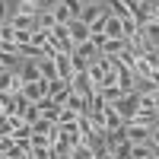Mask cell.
<instances>
[{
	"label": "cell",
	"mask_w": 159,
	"mask_h": 159,
	"mask_svg": "<svg viewBox=\"0 0 159 159\" xmlns=\"http://www.w3.org/2000/svg\"><path fill=\"white\" fill-rule=\"evenodd\" d=\"M111 108L124 118V124H130V121H134V115H137V108H140V92H127V96H121Z\"/></svg>",
	"instance_id": "1"
},
{
	"label": "cell",
	"mask_w": 159,
	"mask_h": 159,
	"mask_svg": "<svg viewBox=\"0 0 159 159\" xmlns=\"http://www.w3.org/2000/svg\"><path fill=\"white\" fill-rule=\"evenodd\" d=\"M70 92H73V86H70V80H54V83H48V99L54 102V105H67V99H70Z\"/></svg>",
	"instance_id": "2"
},
{
	"label": "cell",
	"mask_w": 159,
	"mask_h": 159,
	"mask_svg": "<svg viewBox=\"0 0 159 159\" xmlns=\"http://www.w3.org/2000/svg\"><path fill=\"white\" fill-rule=\"evenodd\" d=\"M22 96L29 99V102H45L48 99V80L38 76V80H32V83H25L22 86Z\"/></svg>",
	"instance_id": "3"
},
{
	"label": "cell",
	"mask_w": 159,
	"mask_h": 159,
	"mask_svg": "<svg viewBox=\"0 0 159 159\" xmlns=\"http://www.w3.org/2000/svg\"><path fill=\"white\" fill-rule=\"evenodd\" d=\"M124 51H127V38H108V35H105L102 57H121Z\"/></svg>",
	"instance_id": "4"
},
{
	"label": "cell",
	"mask_w": 159,
	"mask_h": 159,
	"mask_svg": "<svg viewBox=\"0 0 159 159\" xmlns=\"http://www.w3.org/2000/svg\"><path fill=\"white\" fill-rule=\"evenodd\" d=\"M35 16H38V13H13L10 25L19 29V32H35Z\"/></svg>",
	"instance_id": "5"
},
{
	"label": "cell",
	"mask_w": 159,
	"mask_h": 159,
	"mask_svg": "<svg viewBox=\"0 0 159 159\" xmlns=\"http://www.w3.org/2000/svg\"><path fill=\"white\" fill-rule=\"evenodd\" d=\"M54 57H57V54H54ZM54 57H42V61H35V64H38V76L48 80V83L61 80V76H57V64H54Z\"/></svg>",
	"instance_id": "6"
},
{
	"label": "cell",
	"mask_w": 159,
	"mask_h": 159,
	"mask_svg": "<svg viewBox=\"0 0 159 159\" xmlns=\"http://www.w3.org/2000/svg\"><path fill=\"white\" fill-rule=\"evenodd\" d=\"M67 32H70V42H73V45H83V42H89V25H86L83 19H73V22L67 25Z\"/></svg>",
	"instance_id": "7"
},
{
	"label": "cell",
	"mask_w": 159,
	"mask_h": 159,
	"mask_svg": "<svg viewBox=\"0 0 159 159\" xmlns=\"http://www.w3.org/2000/svg\"><path fill=\"white\" fill-rule=\"evenodd\" d=\"M127 140H130V143H150V140H153V127L127 124Z\"/></svg>",
	"instance_id": "8"
},
{
	"label": "cell",
	"mask_w": 159,
	"mask_h": 159,
	"mask_svg": "<svg viewBox=\"0 0 159 159\" xmlns=\"http://www.w3.org/2000/svg\"><path fill=\"white\" fill-rule=\"evenodd\" d=\"M57 16H54V10H38V16H35V29H45V32H54L57 29Z\"/></svg>",
	"instance_id": "9"
},
{
	"label": "cell",
	"mask_w": 159,
	"mask_h": 159,
	"mask_svg": "<svg viewBox=\"0 0 159 159\" xmlns=\"http://www.w3.org/2000/svg\"><path fill=\"white\" fill-rule=\"evenodd\" d=\"M140 32H143V38H147V45H150L153 51H159V22H156V19L143 22V25H140Z\"/></svg>",
	"instance_id": "10"
},
{
	"label": "cell",
	"mask_w": 159,
	"mask_h": 159,
	"mask_svg": "<svg viewBox=\"0 0 159 159\" xmlns=\"http://www.w3.org/2000/svg\"><path fill=\"white\" fill-rule=\"evenodd\" d=\"M64 108H70V111H76V115H89V99L80 96V92H70V99H67Z\"/></svg>",
	"instance_id": "11"
},
{
	"label": "cell",
	"mask_w": 159,
	"mask_h": 159,
	"mask_svg": "<svg viewBox=\"0 0 159 159\" xmlns=\"http://www.w3.org/2000/svg\"><path fill=\"white\" fill-rule=\"evenodd\" d=\"M105 35L108 38H124V25H121V16H105Z\"/></svg>",
	"instance_id": "12"
},
{
	"label": "cell",
	"mask_w": 159,
	"mask_h": 159,
	"mask_svg": "<svg viewBox=\"0 0 159 159\" xmlns=\"http://www.w3.org/2000/svg\"><path fill=\"white\" fill-rule=\"evenodd\" d=\"M140 111H156L159 115V92H140Z\"/></svg>",
	"instance_id": "13"
},
{
	"label": "cell",
	"mask_w": 159,
	"mask_h": 159,
	"mask_svg": "<svg viewBox=\"0 0 159 159\" xmlns=\"http://www.w3.org/2000/svg\"><path fill=\"white\" fill-rule=\"evenodd\" d=\"M54 64H57V76H61V80H70V76H73L70 54H57V57H54Z\"/></svg>",
	"instance_id": "14"
},
{
	"label": "cell",
	"mask_w": 159,
	"mask_h": 159,
	"mask_svg": "<svg viewBox=\"0 0 159 159\" xmlns=\"http://www.w3.org/2000/svg\"><path fill=\"white\" fill-rule=\"evenodd\" d=\"M99 96L105 99V105H115L118 99L124 96V89H121V86H102V89H99Z\"/></svg>",
	"instance_id": "15"
},
{
	"label": "cell",
	"mask_w": 159,
	"mask_h": 159,
	"mask_svg": "<svg viewBox=\"0 0 159 159\" xmlns=\"http://www.w3.org/2000/svg\"><path fill=\"white\" fill-rule=\"evenodd\" d=\"M156 121H159V115H156V111H140V108H137V115H134V121H130V124H143V127H156Z\"/></svg>",
	"instance_id": "16"
},
{
	"label": "cell",
	"mask_w": 159,
	"mask_h": 159,
	"mask_svg": "<svg viewBox=\"0 0 159 159\" xmlns=\"http://www.w3.org/2000/svg\"><path fill=\"white\" fill-rule=\"evenodd\" d=\"M105 127H108V130H118V127H124V118L118 115V111L111 108V105L105 108Z\"/></svg>",
	"instance_id": "17"
},
{
	"label": "cell",
	"mask_w": 159,
	"mask_h": 159,
	"mask_svg": "<svg viewBox=\"0 0 159 159\" xmlns=\"http://www.w3.org/2000/svg\"><path fill=\"white\" fill-rule=\"evenodd\" d=\"M153 156V143H130V159H147Z\"/></svg>",
	"instance_id": "18"
},
{
	"label": "cell",
	"mask_w": 159,
	"mask_h": 159,
	"mask_svg": "<svg viewBox=\"0 0 159 159\" xmlns=\"http://www.w3.org/2000/svg\"><path fill=\"white\" fill-rule=\"evenodd\" d=\"M73 124H80V115H76V111H70V108H61L57 127H73Z\"/></svg>",
	"instance_id": "19"
},
{
	"label": "cell",
	"mask_w": 159,
	"mask_h": 159,
	"mask_svg": "<svg viewBox=\"0 0 159 159\" xmlns=\"http://www.w3.org/2000/svg\"><path fill=\"white\" fill-rule=\"evenodd\" d=\"M73 159H96V150H92V143H80V147L70 150Z\"/></svg>",
	"instance_id": "20"
},
{
	"label": "cell",
	"mask_w": 159,
	"mask_h": 159,
	"mask_svg": "<svg viewBox=\"0 0 159 159\" xmlns=\"http://www.w3.org/2000/svg\"><path fill=\"white\" fill-rule=\"evenodd\" d=\"M32 134H48L51 140H54V124H51V121H45V118H38V121L32 124Z\"/></svg>",
	"instance_id": "21"
},
{
	"label": "cell",
	"mask_w": 159,
	"mask_h": 159,
	"mask_svg": "<svg viewBox=\"0 0 159 159\" xmlns=\"http://www.w3.org/2000/svg\"><path fill=\"white\" fill-rule=\"evenodd\" d=\"M121 25H124V38H130V35H137V32H140V22H137L134 16H124Z\"/></svg>",
	"instance_id": "22"
},
{
	"label": "cell",
	"mask_w": 159,
	"mask_h": 159,
	"mask_svg": "<svg viewBox=\"0 0 159 159\" xmlns=\"http://www.w3.org/2000/svg\"><path fill=\"white\" fill-rule=\"evenodd\" d=\"M61 3L70 10V16H73V19H80V16H83V7H86L83 0H61Z\"/></svg>",
	"instance_id": "23"
},
{
	"label": "cell",
	"mask_w": 159,
	"mask_h": 159,
	"mask_svg": "<svg viewBox=\"0 0 159 159\" xmlns=\"http://www.w3.org/2000/svg\"><path fill=\"white\" fill-rule=\"evenodd\" d=\"M10 150H16V137L13 134H0V156H7Z\"/></svg>",
	"instance_id": "24"
},
{
	"label": "cell",
	"mask_w": 159,
	"mask_h": 159,
	"mask_svg": "<svg viewBox=\"0 0 159 159\" xmlns=\"http://www.w3.org/2000/svg\"><path fill=\"white\" fill-rule=\"evenodd\" d=\"M54 16H57V22H61V25H70V22H73V16H70V10L64 7V3H57V7H54Z\"/></svg>",
	"instance_id": "25"
},
{
	"label": "cell",
	"mask_w": 159,
	"mask_h": 159,
	"mask_svg": "<svg viewBox=\"0 0 159 159\" xmlns=\"http://www.w3.org/2000/svg\"><path fill=\"white\" fill-rule=\"evenodd\" d=\"M22 80H25V83H32V80H38V64H35V61H29V64L22 67Z\"/></svg>",
	"instance_id": "26"
},
{
	"label": "cell",
	"mask_w": 159,
	"mask_h": 159,
	"mask_svg": "<svg viewBox=\"0 0 159 159\" xmlns=\"http://www.w3.org/2000/svg\"><path fill=\"white\" fill-rule=\"evenodd\" d=\"M16 61H19V57L13 54V51H7V48H0V64H3V70H10L13 64H16Z\"/></svg>",
	"instance_id": "27"
},
{
	"label": "cell",
	"mask_w": 159,
	"mask_h": 159,
	"mask_svg": "<svg viewBox=\"0 0 159 159\" xmlns=\"http://www.w3.org/2000/svg\"><path fill=\"white\" fill-rule=\"evenodd\" d=\"M111 159H130V140H127V143H121L118 150H111Z\"/></svg>",
	"instance_id": "28"
},
{
	"label": "cell",
	"mask_w": 159,
	"mask_h": 159,
	"mask_svg": "<svg viewBox=\"0 0 159 159\" xmlns=\"http://www.w3.org/2000/svg\"><path fill=\"white\" fill-rule=\"evenodd\" d=\"M61 0H38V10H54Z\"/></svg>",
	"instance_id": "29"
},
{
	"label": "cell",
	"mask_w": 159,
	"mask_h": 159,
	"mask_svg": "<svg viewBox=\"0 0 159 159\" xmlns=\"http://www.w3.org/2000/svg\"><path fill=\"white\" fill-rule=\"evenodd\" d=\"M22 3H32V7H38V0H22Z\"/></svg>",
	"instance_id": "30"
},
{
	"label": "cell",
	"mask_w": 159,
	"mask_h": 159,
	"mask_svg": "<svg viewBox=\"0 0 159 159\" xmlns=\"http://www.w3.org/2000/svg\"><path fill=\"white\" fill-rule=\"evenodd\" d=\"M86 3H105V0H86Z\"/></svg>",
	"instance_id": "31"
},
{
	"label": "cell",
	"mask_w": 159,
	"mask_h": 159,
	"mask_svg": "<svg viewBox=\"0 0 159 159\" xmlns=\"http://www.w3.org/2000/svg\"><path fill=\"white\" fill-rule=\"evenodd\" d=\"M57 159H73V156H57Z\"/></svg>",
	"instance_id": "32"
},
{
	"label": "cell",
	"mask_w": 159,
	"mask_h": 159,
	"mask_svg": "<svg viewBox=\"0 0 159 159\" xmlns=\"http://www.w3.org/2000/svg\"><path fill=\"white\" fill-rule=\"evenodd\" d=\"M137 3H147V0H137Z\"/></svg>",
	"instance_id": "33"
},
{
	"label": "cell",
	"mask_w": 159,
	"mask_h": 159,
	"mask_svg": "<svg viewBox=\"0 0 159 159\" xmlns=\"http://www.w3.org/2000/svg\"><path fill=\"white\" fill-rule=\"evenodd\" d=\"M156 22H159V16H156Z\"/></svg>",
	"instance_id": "34"
},
{
	"label": "cell",
	"mask_w": 159,
	"mask_h": 159,
	"mask_svg": "<svg viewBox=\"0 0 159 159\" xmlns=\"http://www.w3.org/2000/svg\"><path fill=\"white\" fill-rule=\"evenodd\" d=\"M156 92H159V89H156Z\"/></svg>",
	"instance_id": "35"
}]
</instances>
